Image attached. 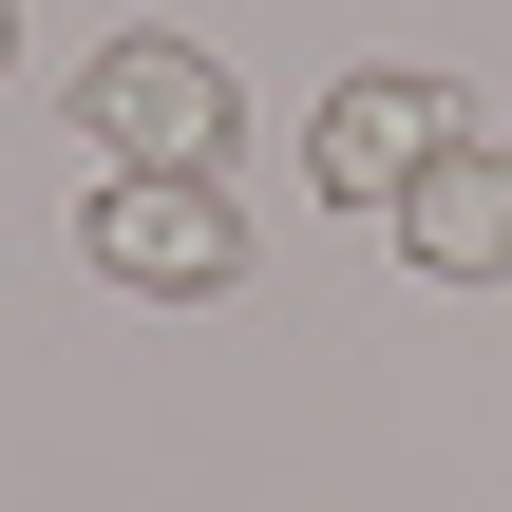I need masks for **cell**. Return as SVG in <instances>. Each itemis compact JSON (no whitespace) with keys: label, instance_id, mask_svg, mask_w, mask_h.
<instances>
[{"label":"cell","instance_id":"1","mask_svg":"<svg viewBox=\"0 0 512 512\" xmlns=\"http://www.w3.org/2000/svg\"><path fill=\"white\" fill-rule=\"evenodd\" d=\"M76 133H95L114 171H228L247 95H228L209 38H114V57H76Z\"/></svg>","mask_w":512,"mask_h":512},{"label":"cell","instance_id":"2","mask_svg":"<svg viewBox=\"0 0 512 512\" xmlns=\"http://www.w3.org/2000/svg\"><path fill=\"white\" fill-rule=\"evenodd\" d=\"M76 247H95V285H133V304H209V285H247V209H228L209 171H114V190L76 209Z\"/></svg>","mask_w":512,"mask_h":512},{"label":"cell","instance_id":"3","mask_svg":"<svg viewBox=\"0 0 512 512\" xmlns=\"http://www.w3.org/2000/svg\"><path fill=\"white\" fill-rule=\"evenodd\" d=\"M456 133H475V114H456V76H437V57H361V76L304 114V171H323L342 209H399Z\"/></svg>","mask_w":512,"mask_h":512},{"label":"cell","instance_id":"4","mask_svg":"<svg viewBox=\"0 0 512 512\" xmlns=\"http://www.w3.org/2000/svg\"><path fill=\"white\" fill-rule=\"evenodd\" d=\"M399 247H418L437 285H512V152L494 133H456V152L399 190Z\"/></svg>","mask_w":512,"mask_h":512},{"label":"cell","instance_id":"5","mask_svg":"<svg viewBox=\"0 0 512 512\" xmlns=\"http://www.w3.org/2000/svg\"><path fill=\"white\" fill-rule=\"evenodd\" d=\"M0 57H19V19H0Z\"/></svg>","mask_w":512,"mask_h":512}]
</instances>
